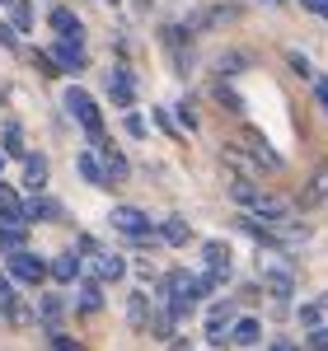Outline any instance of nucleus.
Listing matches in <instances>:
<instances>
[{
	"mask_svg": "<svg viewBox=\"0 0 328 351\" xmlns=\"http://www.w3.org/2000/svg\"><path fill=\"white\" fill-rule=\"evenodd\" d=\"M61 104H66V112L80 122V132H84V141H89V150H104V145H108V132H104V108H99V99H94L89 89L71 84V89L61 94Z\"/></svg>",
	"mask_w": 328,
	"mask_h": 351,
	"instance_id": "obj_1",
	"label": "nucleus"
},
{
	"mask_svg": "<svg viewBox=\"0 0 328 351\" xmlns=\"http://www.w3.org/2000/svg\"><path fill=\"white\" fill-rule=\"evenodd\" d=\"M258 286L277 304H291V295H296V271H291V263H281L277 253H258Z\"/></svg>",
	"mask_w": 328,
	"mask_h": 351,
	"instance_id": "obj_2",
	"label": "nucleus"
},
{
	"mask_svg": "<svg viewBox=\"0 0 328 351\" xmlns=\"http://www.w3.org/2000/svg\"><path fill=\"white\" fill-rule=\"evenodd\" d=\"M230 145H235V150H244L248 160L258 164V169H263V173H281V169H286V160H281V150H277L272 141H268V136L258 132V127H239V136H235V141H230Z\"/></svg>",
	"mask_w": 328,
	"mask_h": 351,
	"instance_id": "obj_3",
	"label": "nucleus"
},
{
	"mask_svg": "<svg viewBox=\"0 0 328 351\" xmlns=\"http://www.w3.org/2000/svg\"><path fill=\"white\" fill-rule=\"evenodd\" d=\"M5 276L24 291H43L47 286V258H38L33 248H19V253H5Z\"/></svg>",
	"mask_w": 328,
	"mask_h": 351,
	"instance_id": "obj_4",
	"label": "nucleus"
},
{
	"mask_svg": "<svg viewBox=\"0 0 328 351\" xmlns=\"http://www.w3.org/2000/svg\"><path fill=\"white\" fill-rule=\"evenodd\" d=\"M66 314H71V300L61 295V291H43L38 309H33V324L43 328L47 337H56V332H66Z\"/></svg>",
	"mask_w": 328,
	"mask_h": 351,
	"instance_id": "obj_5",
	"label": "nucleus"
},
{
	"mask_svg": "<svg viewBox=\"0 0 328 351\" xmlns=\"http://www.w3.org/2000/svg\"><path fill=\"white\" fill-rule=\"evenodd\" d=\"M108 225L117 230V234H127L132 243H137V239H145V234H155L150 216H145L141 206H127V202H117V206L108 211Z\"/></svg>",
	"mask_w": 328,
	"mask_h": 351,
	"instance_id": "obj_6",
	"label": "nucleus"
},
{
	"mask_svg": "<svg viewBox=\"0 0 328 351\" xmlns=\"http://www.w3.org/2000/svg\"><path fill=\"white\" fill-rule=\"evenodd\" d=\"M235 300H211L207 309V347H230V328H235Z\"/></svg>",
	"mask_w": 328,
	"mask_h": 351,
	"instance_id": "obj_7",
	"label": "nucleus"
},
{
	"mask_svg": "<svg viewBox=\"0 0 328 351\" xmlns=\"http://www.w3.org/2000/svg\"><path fill=\"white\" fill-rule=\"evenodd\" d=\"M47 281L71 286V291L84 281V263L75 258V248H66V253H52V258H47Z\"/></svg>",
	"mask_w": 328,
	"mask_h": 351,
	"instance_id": "obj_8",
	"label": "nucleus"
},
{
	"mask_svg": "<svg viewBox=\"0 0 328 351\" xmlns=\"http://www.w3.org/2000/svg\"><path fill=\"white\" fill-rule=\"evenodd\" d=\"M188 38H192V28H183V24H164V28H160V43H164V52L174 56V71H183V75L192 71Z\"/></svg>",
	"mask_w": 328,
	"mask_h": 351,
	"instance_id": "obj_9",
	"label": "nucleus"
},
{
	"mask_svg": "<svg viewBox=\"0 0 328 351\" xmlns=\"http://www.w3.org/2000/svg\"><path fill=\"white\" fill-rule=\"evenodd\" d=\"M328 202V160H319L309 169V178L301 183V197H296V206L301 211H314V206H324Z\"/></svg>",
	"mask_w": 328,
	"mask_h": 351,
	"instance_id": "obj_10",
	"label": "nucleus"
},
{
	"mask_svg": "<svg viewBox=\"0 0 328 351\" xmlns=\"http://www.w3.org/2000/svg\"><path fill=\"white\" fill-rule=\"evenodd\" d=\"M47 28H52L61 43H80L84 47V24H80V14H75L71 5H52V10H47Z\"/></svg>",
	"mask_w": 328,
	"mask_h": 351,
	"instance_id": "obj_11",
	"label": "nucleus"
},
{
	"mask_svg": "<svg viewBox=\"0 0 328 351\" xmlns=\"http://www.w3.org/2000/svg\"><path fill=\"white\" fill-rule=\"evenodd\" d=\"M108 99L122 112H137V80H132L127 66H113V71H108Z\"/></svg>",
	"mask_w": 328,
	"mask_h": 351,
	"instance_id": "obj_12",
	"label": "nucleus"
},
{
	"mask_svg": "<svg viewBox=\"0 0 328 351\" xmlns=\"http://www.w3.org/2000/svg\"><path fill=\"white\" fill-rule=\"evenodd\" d=\"M47 56L56 61V71H61V75H80V71H89V52H84L80 43H61V38H56Z\"/></svg>",
	"mask_w": 328,
	"mask_h": 351,
	"instance_id": "obj_13",
	"label": "nucleus"
},
{
	"mask_svg": "<svg viewBox=\"0 0 328 351\" xmlns=\"http://www.w3.org/2000/svg\"><path fill=\"white\" fill-rule=\"evenodd\" d=\"M71 309H75L80 319H94V314H104V286H99L94 276H84L80 286H75V295H71Z\"/></svg>",
	"mask_w": 328,
	"mask_h": 351,
	"instance_id": "obj_14",
	"label": "nucleus"
},
{
	"mask_svg": "<svg viewBox=\"0 0 328 351\" xmlns=\"http://www.w3.org/2000/svg\"><path fill=\"white\" fill-rule=\"evenodd\" d=\"M89 276H94V281H99V286H117V281H122V276H127V267H132V263H127V258H122V253H113V248H104V253H99V258H94V263H89Z\"/></svg>",
	"mask_w": 328,
	"mask_h": 351,
	"instance_id": "obj_15",
	"label": "nucleus"
},
{
	"mask_svg": "<svg viewBox=\"0 0 328 351\" xmlns=\"http://www.w3.org/2000/svg\"><path fill=\"white\" fill-rule=\"evenodd\" d=\"M61 216H66V206H61L56 197H47V192L24 202V220H28V225H56Z\"/></svg>",
	"mask_w": 328,
	"mask_h": 351,
	"instance_id": "obj_16",
	"label": "nucleus"
},
{
	"mask_svg": "<svg viewBox=\"0 0 328 351\" xmlns=\"http://www.w3.org/2000/svg\"><path fill=\"white\" fill-rule=\"evenodd\" d=\"M225 197L235 202V211H253L263 197V183L258 178H225Z\"/></svg>",
	"mask_w": 328,
	"mask_h": 351,
	"instance_id": "obj_17",
	"label": "nucleus"
},
{
	"mask_svg": "<svg viewBox=\"0 0 328 351\" xmlns=\"http://www.w3.org/2000/svg\"><path fill=\"white\" fill-rule=\"evenodd\" d=\"M47 173H52L47 155H43V150H28V155H24V188L33 192V197L47 192Z\"/></svg>",
	"mask_w": 328,
	"mask_h": 351,
	"instance_id": "obj_18",
	"label": "nucleus"
},
{
	"mask_svg": "<svg viewBox=\"0 0 328 351\" xmlns=\"http://www.w3.org/2000/svg\"><path fill=\"white\" fill-rule=\"evenodd\" d=\"M202 263H207L211 276H230V271H235V253H230L225 239H207L202 243Z\"/></svg>",
	"mask_w": 328,
	"mask_h": 351,
	"instance_id": "obj_19",
	"label": "nucleus"
},
{
	"mask_svg": "<svg viewBox=\"0 0 328 351\" xmlns=\"http://www.w3.org/2000/svg\"><path fill=\"white\" fill-rule=\"evenodd\" d=\"M150 314H155L150 291H127V328H132V332H145V328H150Z\"/></svg>",
	"mask_w": 328,
	"mask_h": 351,
	"instance_id": "obj_20",
	"label": "nucleus"
},
{
	"mask_svg": "<svg viewBox=\"0 0 328 351\" xmlns=\"http://www.w3.org/2000/svg\"><path fill=\"white\" fill-rule=\"evenodd\" d=\"M155 234H160L164 248H188V243H192V225L183 216H160Z\"/></svg>",
	"mask_w": 328,
	"mask_h": 351,
	"instance_id": "obj_21",
	"label": "nucleus"
},
{
	"mask_svg": "<svg viewBox=\"0 0 328 351\" xmlns=\"http://www.w3.org/2000/svg\"><path fill=\"white\" fill-rule=\"evenodd\" d=\"M230 347H263V319L258 314H239L230 328Z\"/></svg>",
	"mask_w": 328,
	"mask_h": 351,
	"instance_id": "obj_22",
	"label": "nucleus"
},
{
	"mask_svg": "<svg viewBox=\"0 0 328 351\" xmlns=\"http://www.w3.org/2000/svg\"><path fill=\"white\" fill-rule=\"evenodd\" d=\"M99 160H104V173H108V183H113V188L132 178V160H127V155H122V150H117L113 141L104 145V150H99Z\"/></svg>",
	"mask_w": 328,
	"mask_h": 351,
	"instance_id": "obj_23",
	"label": "nucleus"
},
{
	"mask_svg": "<svg viewBox=\"0 0 328 351\" xmlns=\"http://www.w3.org/2000/svg\"><path fill=\"white\" fill-rule=\"evenodd\" d=\"M239 14H244L239 5H211V10H202V14L192 19V33H211V28L230 24V19H239Z\"/></svg>",
	"mask_w": 328,
	"mask_h": 351,
	"instance_id": "obj_24",
	"label": "nucleus"
},
{
	"mask_svg": "<svg viewBox=\"0 0 328 351\" xmlns=\"http://www.w3.org/2000/svg\"><path fill=\"white\" fill-rule=\"evenodd\" d=\"M220 160H225V169H230V178H258V183H263V169H258V164L248 160L244 150L225 145V150H220Z\"/></svg>",
	"mask_w": 328,
	"mask_h": 351,
	"instance_id": "obj_25",
	"label": "nucleus"
},
{
	"mask_svg": "<svg viewBox=\"0 0 328 351\" xmlns=\"http://www.w3.org/2000/svg\"><path fill=\"white\" fill-rule=\"evenodd\" d=\"M0 155H5V160H24V155H28V145H24V127H19L14 117H10V122L0 127Z\"/></svg>",
	"mask_w": 328,
	"mask_h": 351,
	"instance_id": "obj_26",
	"label": "nucleus"
},
{
	"mask_svg": "<svg viewBox=\"0 0 328 351\" xmlns=\"http://www.w3.org/2000/svg\"><path fill=\"white\" fill-rule=\"evenodd\" d=\"M75 169H80V178L89 183V188H113V183H108V173H104V160H99L94 150H80Z\"/></svg>",
	"mask_w": 328,
	"mask_h": 351,
	"instance_id": "obj_27",
	"label": "nucleus"
},
{
	"mask_svg": "<svg viewBox=\"0 0 328 351\" xmlns=\"http://www.w3.org/2000/svg\"><path fill=\"white\" fill-rule=\"evenodd\" d=\"M0 324H5V328H28V324H33V309H28L19 295L0 300Z\"/></svg>",
	"mask_w": 328,
	"mask_h": 351,
	"instance_id": "obj_28",
	"label": "nucleus"
},
{
	"mask_svg": "<svg viewBox=\"0 0 328 351\" xmlns=\"http://www.w3.org/2000/svg\"><path fill=\"white\" fill-rule=\"evenodd\" d=\"M33 19H38V14H33V0H10V19H5V24L14 28L19 38L33 33Z\"/></svg>",
	"mask_w": 328,
	"mask_h": 351,
	"instance_id": "obj_29",
	"label": "nucleus"
},
{
	"mask_svg": "<svg viewBox=\"0 0 328 351\" xmlns=\"http://www.w3.org/2000/svg\"><path fill=\"white\" fill-rule=\"evenodd\" d=\"M174 324H178V319H174L164 304H155V314H150V328H145V332H150L155 342H174Z\"/></svg>",
	"mask_w": 328,
	"mask_h": 351,
	"instance_id": "obj_30",
	"label": "nucleus"
},
{
	"mask_svg": "<svg viewBox=\"0 0 328 351\" xmlns=\"http://www.w3.org/2000/svg\"><path fill=\"white\" fill-rule=\"evenodd\" d=\"M296 324H301L305 332L324 328V304H319V300H305V304H296Z\"/></svg>",
	"mask_w": 328,
	"mask_h": 351,
	"instance_id": "obj_31",
	"label": "nucleus"
},
{
	"mask_svg": "<svg viewBox=\"0 0 328 351\" xmlns=\"http://www.w3.org/2000/svg\"><path fill=\"white\" fill-rule=\"evenodd\" d=\"M239 71H248V52H220L216 56V75L225 80V75H239Z\"/></svg>",
	"mask_w": 328,
	"mask_h": 351,
	"instance_id": "obj_32",
	"label": "nucleus"
},
{
	"mask_svg": "<svg viewBox=\"0 0 328 351\" xmlns=\"http://www.w3.org/2000/svg\"><path fill=\"white\" fill-rule=\"evenodd\" d=\"M216 108H220V112H230V117H239V112H244V99H239L230 84L220 80V84H216Z\"/></svg>",
	"mask_w": 328,
	"mask_h": 351,
	"instance_id": "obj_33",
	"label": "nucleus"
},
{
	"mask_svg": "<svg viewBox=\"0 0 328 351\" xmlns=\"http://www.w3.org/2000/svg\"><path fill=\"white\" fill-rule=\"evenodd\" d=\"M174 122H178V132H197L202 122H197V108H192V99L183 94L178 104H174Z\"/></svg>",
	"mask_w": 328,
	"mask_h": 351,
	"instance_id": "obj_34",
	"label": "nucleus"
},
{
	"mask_svg": "<svg viewBox=\"0 0 328 351\" xmlns=\"http://www.w3.org/2000/svg\"><path fill=\"white\" fill-rule=\"evenodd\" d=\"M150 122H155L169 141H183V132H178V122H174V112H169V108H150Z\"/></svg>",
	"mask_w": 328,
	"mask_h": 351,
	"instance_id": "obj_35",
	"label": "nucleus"
},
{
	"mask_svg": "<svg viewBox=\"0 0 328 351\" xmlns=\"http://www.w3.org/2000/svg\"><path fill=\"white\" fill-rule=\"evenodd\" d=\"M286 66H291V75H301V80L314 84V66H309V56H305V52H296V47H291V52H286Z\"/></svg>",
	"mask_w": 328,
	"mask_h": 351,
	"instance_id": "obj_36",
	"label": "nucleus"
},
{
	"mask_svg": "<svg viewBox=\"0 0 328 351\" xmlns=\"http://www.w3.org/2000/svg\"><path fill=\"white\" fill-rule=\"evenodd\" d=\"M28 66H33L43 80H56V75H61V71H56V61H52L47 52H28Z\"/></svg>",
	"mask_w": 328,
	"mask_h": 351,
	"instance_id": "obj_37",
	"label": "nucleus"
},
{
	"mask_svg": "<svg viewBox=\"0 0 328 351\" xmlns=\"http://www.w3.org/2000/svg\"><path fill=\"white\" fill-rule=\"evenodd\" d=\"M122 127H127V136H137V141L150 136V127H145V117H141V112H127V117H122Z\"/></svg>",
	"mask_w": 328,
	"mask_h": 351,
	"instance_id": "obj_38",
	"label": "nucleus"
},
{
	"mask_svg": "<svg viewBox=\"0 0 328 351\" xmlns=\"http://www.w3.org/2000/svg\"><path fill=\"white\" fill-rule=\"evenodd\" d=\"M301 347H305V351H328V324H324V328H314V332H305Z\"/></svg>",
	"mask_w": 328,
	"mask_h": 351,
	"instance_id": "obj_39",
	"label": "nucleus"
},
{
	"mask_svg": "<svg viewBox=\"0 0 328 351\" xmlns=\"http://www.w3.org/2000/svg\"><path fill=\"white\" fill-rule=\"evenodd\" d=\"M0 47H5V52H24V43H19V33H14L10 24H5V19H0Z\"/></svg>",
	"mask_w": 328,
	"mask_h": 351,
	"instance_id": "obj_40",
	"label": "nucleus"
},
{
	"mask_svg": "<svg viewBox=\"0 0 328 351\" xmlns=\"http://www.w3.org/2000/svg\"><path fill=\"white\" fill-rule=\"evenodd\" d=\"M47 342H52V351H84L71 332H56V337H47Z\"/></svg>",
	"mask_w": 328,
	"mask_h": 351,
	"instance_id": "obj_41",
	"label": "nucleus"
},
{
	"mask_svg": "<svg viewBox=\"0 0 328 351\" xmlns=\"http://www.w3.org/2000/svg\"><path fill=\"white\" fill-rule=\"evenodd\" d=\"M309 89H314V104L328 112V75H314V84H309Z\"/></svg>",
	"mask_w": 328,
	"mask_h": 351,
	"instance_id": "obj_42",
	"label": "nucleus"
},
{
	"mask_svg": "<svg viewBox=\"0 0 328 351\" xmlns=\"http://www.w3.org/2000/svg\"><path fill=\"white\" fill-rule=\"evenodd\" d=\"M137 276L150 286V281H155V263H150V258H137Z\"/></svg>",
	"mask_w": 328,
	"mask_h": 351,
	"instance_id": "obj_43",
	"label": "nucleus"
},
{
	"mask_svg": "<svg viewBox=\"0 0 328 351\" xmlns=\"http://www.w3.org/2000/svg\"><path fill=\"white\" fill-rule=\"evenodd\" d=\"M268 351H305V347H301V342H291V337H272Z\"/></svg>",
	"mask_w": 328,
	"mask_h": 351,
	"instance_id": "obj_44",
	"label": "nucleus"
},
{
	"mask_svg": "<svg viewBox=\"0 0 328 351\" xmlns=\"http://www.w3.org/2000/svg\"><path fill=\"white\" fill-rule=\"evenodd\" d=\"M10 295H19V291H14V281H10L5 267H0V300H10Z\"/></svg>",
	"mask_w": 328,
	"mask_h": 351,
	"instance_id": "obj_45",
	"label": "nucleus"
},
{
	"mask_svg": "<svg viewBox=\"0 0 328 351\" xmlns=\"http://www.w3.org/2000/svg\"><path fill=\"white\" fill-rule=\"evenodd\" d=\"M263 295V286H258V281H248V286H239V300H258Z\"/></svg>",
	"mask_w": 328,
	"mask_h": 351,
	"instance_id": "obj_46",
	"label": "nucleus"
},
{
	"mask_svg": "<svg viewBox=\"0 0 328 351\" xmlns=\"http://www.w3.org/2000/svg\"><path fill=\"white\" fill-rule=\"evenodd\" d=\"M169 351H192V342H188V337H174V342H169Z\"/></svg>",
	"mask_w": 328,
	"mask_h": 351,
	"instance_id": "obj_47",
	"label": "nucleus"
},
{
	"mask_svg": "<svg viewBox=\"0 0 328 351\" xmlns=\"http://www.w3.org/2000/svg\"><path fill=\"white\" fill-rule=\"evenodd\" d=\"M305 10H314V14H324V0H301Z\"/></svg>",
	"mask_w": 328,
	"mask_h": 351,
	"instance_id": "obj_48",
	"label": "nucleus"
},
{
	"mask_svg": "<svg viewBox=\"0 0 328 351\" xmlns=\"http://www.w3.org/2000/svg\"><path fill=\"white\" fill-rule=\"evenodd\" d=\"M319 304H324V314H328V291H324V295H319Z\"/></svg>",
	"mask_w": 328,
	"mask_h": 351,
	"instance_id": "obj_49",
	"label": "nucleus"
},
{
	"mask_svg": "<svg viewBox=\"0 0 328 351\" xmlns=\"http://www.w3.org/2000/svg\"><path fill=\"white\" fill-rule=\"evenodd\" d=\"M5 164H10V160H5V155H0V178H5Z\"/></svg>",
	"mask_w": 328,
	"mask_h": 351,
	"instance_id": "obj_50",
	"label": "nucleus"
},
{
	"mask_svg": "<svg viewBox=\"0 0 328 351\" xmlns=\"http://www.w3.org/2000/svg\"><path fill=\"white\" fill-rule=\"evenodd\" d=\"M268 5H291V0H268Z\"/></svg>",
	"mask_w": 328,
	"mask_h": 351,
	"instance_id": "obj_51",
	"label": "nucleus"
},
{
	"mask_svg": "<svg viewBox=\"0 0 328 351\" xmlns=\"http://www.w3.org/2000/svg\"><path fill=\"white\" fill-rule=\"evenodd\" d=\"M0 10H10V0H0Z\"/></svg>",
	"mask_w": 328,
	"mask_h": 351,
	"instance_id": "obj_52",
	"label": "nucleus"
},
{
	"mask_svg": "<svg viewBox=\"0 0 328 351\" xmlns=\"http://www.w3.org/2000/svg\"><path fill=\"white\" fill-rule=\"evenodd\" d=\"M324 19H328V0H324Z\"/></svg>",
	"mask_w": 328,
	"mask_h": 351,
	"instance_id": "obj_53",
	"label": "nucleus"
},
{
	"mask_svg": "<svg viewBox=\"0 0 328 351\" xmlns=\"http://www.w3.org/2000/svg\"><path fill=\"white\" fill-rule=\"evenodd\" d=\"M113 5H122V0H113Z\"/></svg>",
	"mask_w": 328,
	"mask_h": 351,
	"instance_id": "obj_54",
	"label": "nucleus"
}]
</instances>
